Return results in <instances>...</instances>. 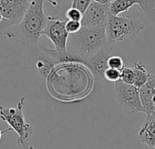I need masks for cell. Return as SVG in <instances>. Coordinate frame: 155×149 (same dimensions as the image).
<instances>
[{"instance_id":"obj_7","label":"cell","mask_w":155,"mask_h":149,"mask_svg":"<svg viewBox=\"0 0 155 149\" xmlns=\"http://www.w3.org/2000/svg\"><path fill=\"white\" fill-rule=\"evenodd\" d=\"M109 15L108 5H103L93 0L83 14V17L81 19L82 26L94 27L105 25Z\"/></svg>"},{"instance_id":"obj_19","label":"cell","mask_w":155,"mask_h":149,"mask_svg":"<svg viewBox=\"0 0 155 149\" xmlns=\"http://www.w3.org/2000/svg\"><path fill=\"white\" fill-rule=\"evenodd\" d=\"M93 0H72V5L71 7L78 9L82 14L84 13V11L87 9V7L90 5Z\"/></svg>"},{"instance_id":"obj_11","label":"cell","mask_w":155,"mask_h":149,"mask_svg":"<svg viewBox=\"0 0 155 149\" xmlns=\"http://www.w3.org/2000/svg\"><path fill=\"white\" fill-rule=\"evenodd\" d=\"M139 140L149 147L155 148V113L148 115L138 132Z\"/></svg>"},{"instance_id":"obj_9","label":"cell","mask_w":155,"mask_h":149,"mask_svg":"<svg viewBox=\"0 0 155 149\" xmlns=\"http://www.w3.org/2000/svg\"><path fill=\"white\" fill-rule=\"evenodd\" d=\"M29 63L43 78H46L56 65L55 60L51 56L41 50L38 46L31 48Z\"/></svg>"},{"instance_id":"obj_20","label":"cell","mask_w":155,"mask_h":149,"mask_svg":"<svg viewBox=\"0 0 155 149\" xmlns=\"http://www.w3.org/2000/svg\"><path fill=\"white\" fill-rule=\"evenodd\" d=\"M82 27V24L80 21H74V20H67L65 21V29L69 34L76 33Z\"/></svg>"},{"instance_id":"obj_23","label":"cell","mask_w":155,"mask_h":149,"mask_svg":"<svg viewBox=\"0 0 155 149\" xmlns=\"http://www.w3.org/2000/svg\"><path fill=\"white\" fill-rule=\"evenodd\" d=\"M94 1L100 3V4H103V5H109L112 2V0H94Z\"/></svg>"},{"instance_id":"obj_18","label":"cell","mask_w":155,"mask_h":149,"mask_svg":"<svg viewBox=\"0 0 155 149\" xmlns=\"http://www.w3.org/2000/svg\"><path fill=\"white\" fill-rule=\"evenodd\" d=\"M107 66L108 67L111 68H114V69H118V70H122L124 66V60L122 57L113 55L109 57L108 62H107Z\"/></svg>"},{"instance_id":"obj_6","label":"cell","mask_w":155,"mask_h":149,"mask_svg":"<svg viewBox=\"0 0 155 149\" xmlns=\"http://www.w3.org/2000/svg\"><path fill=\"white\" fill-rule=\"evenodd\" d=\"M43 35L52 41L54 49L60 51L66 50L69 33L65 29V21H62L55 16H49Z\"/></svg>"},{"instance_id":"obj_2","label":"cell","mask_w":155,"mask_h":149,"mask_svg":"<svg viewBox=\"0 0 155 149\" xmlns=\"http://www.w3.org/2000/svg\"><path fill=\"white\" fill-rule=\"evenodd\" d=\"M107 44L105 25L94 27L82 26L76 33L69 34L66 50L84 60L91 55L96 53Z\"/></svg>"},{"instance_id":"obj_12","label":"cell","mask_w":155,"mask_h":149,"mask_svg":"<svg viewBox=\"0 0 155 149\" xmlns=\"http://www.w3.org/2000/svg\"><path fill=\"white\" fill-rule=\"evenodd\" d=\"M41 50L51 56L56 62V64H62V63H73V62H78L83 63L82 59L78 56L69 53L67 50L65 51H60L56 49H50L45 46H39Z\"/></svg>"},{"instance_id":"obj_26","label":"cell","mask_w":155,"mask_h":149,"mask_svg":"<svg viewBox=\"0 0 155 149\" xmlns=\"http://www.w3.org/2000/svg\"><path fill=\"white\" fill-rule=\"evenodd\" d=\"M30 1H31V0H28V2H30Z\"/></svg>"},{"instance_id":"obj_25","label":"cell","mask_w":155,"mask_h":149,"mask_svg":"<svg viewBox=\"0 0 155 149\" xmlns=\"http://www.w3.org/2000/svg\"><path fill=\"white\" fill-rule=\"evenodd\" d=\"M153 105H154L155 107V95L153 96Z\"/></svg>"},{"instance_id":"obj_14","label":"cell","mask_w":155,"mask_h":149,"mask_svg":"<svg viewBox=\"0 0 155 149\" xmlns=\"http://www.w3.org/2000/svg\"><path fill=\"white\" fill-rule=\"evenodd\" d=\"M135 4H137L135 0H112L108 5L109 13L111 15H119L127 12Z\"/></svg>"},{"instance_id":"obj_8","label":"cell","mask_w":155,"mask_h":149,"mask_svg":"<svg viewBox=\"0 0 155 149\" xmlns=\"http://www.w3.org/2000/svg\"><path fill=\"white\" fill-rule=\"evenodd\" d=\"M114 55V50L111 48L110 45H106L104 47L97 51L96 53L88 56L84 64L86 65L93 72L95 79H104V74L108 67L107 62L111 56Z\"/></svg>"},{"instance_id":"obj_10","label":"cell","mask_w":155,"mask_h":149,"mask_svg":"<svg viewBox=\"0 0 155 149\" xmlns=\"http://www.w3.org/2000/svg\"><path fill=\"white\" fill-rule=\"evenodd\" d=\"M140 99L143 108V113L147 116L155 113L153 97L155 95V76H150L147 82L139 88Z\"/></svg>"},{"instance_id":"obj_4","label":"cell","mask_w":155,"mask_h":149,"mask_svg":"<svg viewBox=\"0 0 155 149\" xmlns=\"http://www.w3.org/2000/svg\"><path fill=\"white\" fill-rule=\"evenodd\" d=\"M25 97L20 98L16 107H5L0 106V119L6 122L9 127L17 135L16 143L19 146L25 147L33 134V128L30 124L25 122L23 109Z\"/></svg>"},{"instance_id":"obj_1","label":"cell","mask_w":155,"mask_h":149,"mask_svg":"<svg viewBox=\"0 0 155 149\" xmlns=\"http://www.w3.org/2000/svg\"><path fill=\"white\" fill-rule=\"evenodd\" d=\"M53 5H57L53 0H48ZM45 0H31L29 5L18 25H14L13 31L7 30L5 36L25 45L30 49L37 46L39 37L47 25L49 16L44 12Z\"/></svg>"},{"instance_id":"obj_15","label":"cell","mask_w":155,"mask_h":149,"mask_svg":"<svg viewBox=\"0 0 155 149\" xmlns=\"http://www.w3.org/2000/svg\"><path fill=\"white\" fill-rule=\"evenodd\" d=\"M144 16L150 20L155 21V0H135Z\"/></svg>"},{"instance_id":"obj_24","label":"cell","mask_w":155,"mask_h":149,"mask_svg":"<svg viewBox=\"0 0 155 149\" xmlns=\"http://www.w3.org/2000/svg\"><path fill=\"white\" fill-rule=\"evenodd\" d=\"M11 130H12V129H11L10 127H9V128H7V129H5V131H1V130H0V140H1V137H2V135H4V134H5L6 132H9V131H11Z\"/></svg>"},{"instance_id":"obj_3","label":"cell","mask_w":155,"mask_h":149,"mask_svg":"<svg viewBox=\"0 0 155 149\" xmlns=\"http://www.w3.org/2000/svg\"><path fill=\"white\" fill-rule=\"evenodd\" d=\"M144 28V24L136 18L126 15H109L105 24L107 44L131 39Z\"/></svg>"},{"instance_id":"obj_17","label":"cell","mask_w":155,"mask_h":149,"mask_svg":"<svg viewBox=\"0 0 155 149\" xmlns=\"http://www.w3.org/2000/svg\"><path fill=\"white\" fill-rule=\"evenodd\" d=\"M104 77L107 81L114 83V82H116V81L121 79V70L111 68V67H107L106 70L104 71Z\"/></svg>"},{"instance_id":"obj_21","label":"cell","mask_w":155,"mask_h":149,"mask_svg":"<svg viewBox=\"0 0 155 149\" xmlns=\"http://www.w3.org/2000/svg\"><path fill=\"white\" fill-rule=\"evenodd\" d=\"M66 17L68 20H74V21H80L83 17V14L76 8L71 7L66 11Z\"/></svg>"},{"instance_id":"obj_16","label":"cell","mask_w":155,"mask_h":149,"mask_svg":"<svg viewBox=\"0 0 155 149\" xmlns=\"http://www.w3.org/2000/svg\"><path fill=\"white\" fill-rule=\"evenodd\" d=\"M121 81L128 85H134V72L132 67L124 66L121 70Z\"/></svg>"},{"instance_id":"obj_5","label":"cell","mask_w":155,"mask_h":149,"mask_svg":"<svg viewBox=\"0 0 155 149\" xmlns=\"http://www.w3.org/2000/svg\"><path fill=\"white\" fill-rule=\"evenodd\" d=\"M114 93L117 104L125 113L135 114L143 112L139 89L134 85H128L118 80L114 82Z\"/></svg>"},{"instance_id":"obj_22","label":"cell","mask_w":155,"mask_h":149,"mask_svg":"<svg viewBox=\"0 0 155 149\" xmlns=\"http://www.w3.org/2000/svg\"><path fill=\"white\" fill-rule=\"evenodd\" d=\"M14 25V24L12 22H10L9 20L4 18L1 15H0V35L5 36V34L7 32V30L12 27Z\"/></svg>"},{"instance_id":"obj_13","label":"cell","mask_w":155,"mask_h":149,"mask_svg":"<svg viewBox=\"0 0 155 149\" xmlns=\"http://www.w3.org/2000/svg\"><path fill=\"white\" fill-rule=\"evenodd\" d=\"M132 68L134 72V86L139 89L147 82L151 75L147 70V66L143 63H135Z\"/></svg>"}]
</instances>
